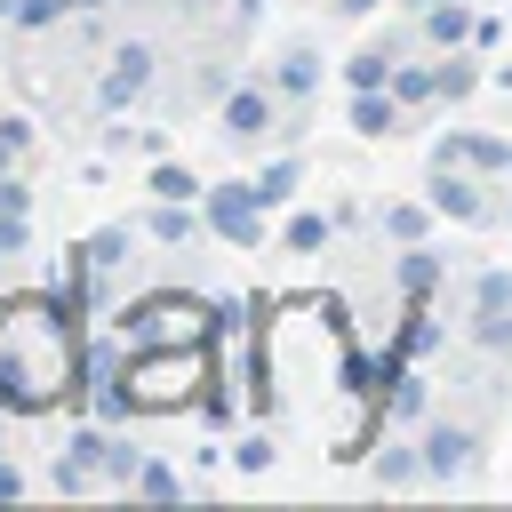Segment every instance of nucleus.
<instances>
[{"label": "nucleus", "mask_w": 512, "mask_h": 512, "mask_svg": "<svg viewBox=\"0 0 512 512\" xmlns=\"http://www.w3.org/2000/svg\"><path fill=\"white\" fill-rule=\"evenodd\" d=\"M224 320H232L224 304H200V296H184V288H152V296H136V304L120 312V344H128V352H160V344H208Z\"/></svg>", "instance_id": "3"}, {"label": "nucleus", "mask_w": 512, "mask_h": 512, "mask_svg": "<svg viewBox=\"0 0 512 512\" xmlns=\"http://www.w3.org/2000/svg\"><path fill=\"white\" fill-rule=\"evenodd\" d=\"M208 384H216L208 344H160V352H128V392H136V416H184V408H192Z\"/></svg>", "instance_id": "2"}, {"label": "nucleus", "mask_w": 512, "mask_h": 512, "mask_svg": "<svg viewBox=\"0 0 512 512\" xmlns=\"http://www.w3.org/2000/svg\"><path fill=\"white\" fill-rule=\"evenodd\" d=\"M264 80H272L288 104H304V96L320 88V48H312V40H288V48L272 56V72H264Z\"/></svg>", "instance_id": "14"}, {"label": "nucleus", "mask_w": 512, "mask_h": 512, "mask_svg": "<svg viewBox=\"0 0 512 512\" xmlns=\"http://www.w3.org/2000/svg\"><path fill=\"white\" fill-rule=\"evenodd\" d=\"M440 344H448V328H440L432 296H408V304H400V328H392V352H400V360H424V352H440Z\"/></svg>", "instance_id": "13"}, {"label": "nucleus", "mask_w": 512, "mask_h": 512, "mask_svg": "<svg viewBox=\"0 0 512 512\" xmlns=\"http://www.w3.org/2000/svg\"><path fill=\"white\" fill-rule=\"evenodd\" d=\"M280 104H288V96H280L264 72H256V80H232V96L216 104V128H224L232 144H272V136H280V120H288Z\"/></svg>", "instance_id": "5"}, {"label": "nucleus", "mask_w": 512, "mask_h": 512, "mask_svg": "<svg viewBox=\"0 0 512 512\" xmlns=\"http://www.w3.org/2000/svg\"><path fill=\"white\" fill-rule=\"evenodd\" d=\"M240 16H264V0H240Z\"/></svg>", "instance_id": "37"}, {"label": "nucleus", "mask_w": 512, "mask_h": 512, "mask_svg": "<svg viewBox=\"0 0 512 512\" xmlns=\"http://www.w3.org/2000/svg\"><path fill=\"white\" fill-rule=\"evenodd\" d=\"M432 216H440L432 200H384V208H376V232L408 248V240H432Z\"/></svg>", "instance_id": "20"}, {"label": "nucleus", "mask_w": 512, "mask_h": 512, "mask_svg": "<svg viewBox=\"0 0 512 512\" xmlns=\"http://www.w3.org/2000/svg\"><path fill=\"white\" fill-rule=\"evenodd\" d=\"M416 440H424V480H440V488H448V480H464V472L480 464V432H472V424H456V416H432Z\"/></svg>", "instance_id": "8"}, {"label": "nucleus", "mask_w": 512, "mask_h": 512, "mask_svg": "<svg viewBox=\"0 0 512 512\" xmlns=\"http://www.w3.org/2000/svg\"><path fill=\"white\" fill-rule=\"evenodd\" d=\"M192 416H200V432H224V424H232V384H208V392L192 400Z\"/></svg>", "instance_id": "29"}, {"label": "nucleus", "mask_w": 512, "mask_h": 512, "mask_svg": "<svg viewBox=\"0 0 512 512\" xmlns=\"http://www.w3.org/2000/svg\"><path fill=\"white\" fill-rule=\"evenodd\" d=\"M432 64H440V104H448V112H456V104H472V96L488 88V72H480V48H440Z\"/></svg>", "instance_id": "16"}, {"label": "nucleus", "mask_w": 512, "mask_h": 512, "mask_svg": "<svg viewBox=\"0 0 512 512\" xmlns=\"http://www.w3.org/2000/svg\"><path fill=\"white\" fill-rule=\"evenodd\" d=\"M304 192V152H272V160H256V200L264 208H288Z\"/></svg>", "instance_id": "19"}, {"label": "nucleus", "mask_w": 512, "mask_h": 512, "mask_svg": "<svg viewBox=\"0 0 512 512\" xmlns=\"http://www.w3.org/2000/svg\"><path fill=\"white\" fill-rule=\"evenodd\" d=\"M200 208H208V232L232 240V248H256V240H264V216H272V208L256 200V176H224V184H208Z\"/></svg>", "instance_id": "6"}, {"label": "nucleus", "mask_w": 512, "mask_h": 512, "mask_svg": "<svg viewBox=\"0 0 512 512\" xmlns=\"http://www.w3.org/2000/svg\"><path fill=\"white\" fill-rule=\"evenodd\" d=\"M96 280H104V272H96V264H88V248L72 240V248L56 256V288H64L72 304H88V312H96Z\"/></svg>", "instance_id": "24"}, {"label": "nucleus", "mask_w": 512, "mask_h": 512, "mask_svg": "<svg viewBox=\"0 0 512 512\" xmlns=\"http://www.w3.org/2000/svg\"><path fill=\"white\" fill-rule=\"evenodd\" d=\"M0 496H24V472H16L8 456H0Z\"/></svg>", "instance_id": "32"}, {"label": "nucleus", "mask_w": 512, "mask_h": 512, "mask_svg": "<svg viewBox=\"0 0 512 512\" xmlns=\"http://www.w3.org/2000/svg\"><path fill=\"white\" fill-rule=\"evenodd\" d=\"M488 88H504V96H512V64H496V72H488Z\"/></svg>", "instance_id": "35"}, {"label": "nucleus", "mask_w": 512, "mask_h": 512, "mask_svg": "<svg viewBox=\"0 0 512 512\" xmlns=\"http://www.w3.org/2000/svg\"><path fill=\"white\" fill-rule=\"evenodd\" d=\"M0 208H8V216H32V184H24V176H0Z\"/></svg>", "instance_id": "31"}, {"label": "nucleus", "mask_w": 512, "mask_h": 512, "mask_svg": "<svg viewBox=\"0 0 512 512\" xmlns=\"http://www.w3.org/2000/svg\"><path fill=\"white\" fill-rule=\"evenodd\" d=\"M472 24H480V16H472L464 0H440V8H424V16H416L424 48H472Z\"/></svg>", "instance_id": "18"}, {"label": "nucleus", "mask_w": 512, "mask_h": 512, "mask_svg": "<svg viewBox=\"0 0 512 512\" xmlns=\"http://www.w3.org/2000/svg\"><path fill=\"white\" fill-rule=\"evenodd\" d=\"M160 80V48L152 40H120L104 48V72H96V112H136Z\"/></svg>", "instance_id": "4"}, {"label": "nucleus", "mask_w": 512, "mask_h": 512, "mask_svg": "<svg viewBox=\"0 0 512 512\" xmlns=\"http://www.w3.org/2000/svg\"><path fill=\"white\" fill-rule=\"evenodd\" d=\"M144 192H152V200H200L208 184H200V176H192L184 160H168V152H160V160L144 168Z\"/></svg>", "instance_id": "23"}, {"label": "nucleus", "mask_w": 512, "mask_h": 512, "mask_svg": "<svg viewBox=\"0 0 512 512\" xmlns=\"http://www.w3.org/2000/svg\"><path fill=\"white\" fill-rule=\"evenodd\" d=\"M440 280H448V256H440L432 240H408V248L392 256V288H400V304H408V296H440Z\"/></svg>", "instance_id": "12"}, {"label": "nucleus", "mask_w": 512, "mask_h": 512, "mask_svg": "<svg viewBox=\"0 0 512 512\" xmlns=\"http://www.w3.org/2000/svg\"><path fill=\"white\" fill-rule=\"evenodd\" d=\"M184 488H192V480H184L176 464H160V456H144V472H136V488H128V496H152V504H176Z\"/></svg>", "instance_id": "26"}, {"label": "nucleus", "mask_w": 512, "mask_h": 512, "mask_svg": "<svg viewBox=\"0 0 512 512\" xmlns=\"http://www.w3.org/2000/svg\"><path fill=\"white\" fill-rule=\"evenodd\" d=\"M232 464H240V472H264V464H272V432H264V424H248V432L232 440Z\"/></svg>", "instance_id": "30"}, {"label": "nucleus", "mask_w": 512, "mask_h": 512, "mask_svg": "<svg viewBox=\"0 0 512 512\" xmlns=\"http://www.w3.org/2000/svg\"><path fill=\"white\" fill-rule=\"evenodd\" d=\"M232 80H240V72H232V56H208V64L192 72V104H224V96H232Z\"/></svg>", "instance_id": "27"}, {"label": "nucleus", "mask_w": 512, "mask_h": 512, "mask_svg": "<svg viewBox=\"0 0 512 512\" xmlns=\"http://www.w3.org/2000/svg\"><path fill=\"white\" fill-rule=\"evenodd\" d=\"M392 96H400L408 112H432V104H440V64H408V56H400V64H392Z\"/></svg>", "instance_id": "22"}, {"label": "nucleus", "mask_w": 512, "mask_h": 512, "mask_svg": "<svg viewBox=\"0 0 512 512\" xmlns=\"http://www.w3.org/2000/svg\"><path fill=\"white\" fill-rule=\"evenodd\" d=\"M136 224H144V240H160V248H184V240H200V232H208V208H200V200H152Z\"/></svg>", "instance_id": "11"}, {"label": "nucleus", "mask_w": 512, "mask_h": 512, "mask_svg": "<svg viewBox=\"0 0 512 512\" xmlns=\"http://www.w3.org/2000/svg\"><path fill=\"white\" fill-rule=\"evenodd\" d=\"M328 232H336V216H320V208H296V216L280 224V248L312 256V248H328Z\"/></svg>", "instance_id": "25"}, {"label": "nucleus", "mask_w": 512, "mask_h": 512, "mask_svg": "<svg viewBox=\"0 0 512 512\" xmlns=\"http://www.w3.org/2000/svg\"><path fill=\"white\" fill-rule=\"evenodd\" d=\"M64 16H72V0H16L8 24H16V32H48V24H64Z\"/></svg>", "instance_id": "28"}, {"label": "nucleus", "mask_w": 512, "mask_h": 512, "mask_svg": "<svg viewBox=\"0 0 512 512\" xmlns=\"http://www.w3.org/2000/svg\"><path fill=\"white\" fill-rule=\"evenodd\" d=\"M424 200H432L448 224H488V216H496V208H488V176H472V168H432Z\"/></svg>", "instance_id": "10"}, {"label": "nucleus", "mask_w": 512, "mask_h": 512, "mask_svg": "<svg viewBox=\"0 0 512 512\" xmlns=\"http://www.w3.org/2000/svg\"><path fill=\"white\" fill-rule=\"evenodd\" d=\"M136 240H144V224H136V216H128V224H96V232H88V240H80V248H88V264H96V272H120V264H128V248H136Z\"/></svg>", "instance_id": "21"}, {"label": "nucleus", "mask_w": 512, "mask_h": 512, "mask_svg": "<svg viewBox=\"0 0 512 512\" xmlns=\"http://www.w3.org/2000/svg\"><path fill=\"white\" fill-rule=\"evenodd\" d=\"M368 480H376V488H424V440H384V448H368Z\"/></svg>", "instance_id": "15"}, {"label": "nucleus", "mask_w": 512, "mask_h": 512, "mask_svg": "<svg viewBox=\"0 0 512 512\" xmlns=\"http://www.w3.org/2000/svg\"><path fill=\"white\" fill-rule=\"evenodd\" d=\"M376 8H392V0H336V16H376Z\"/></svg>", "instance_id": "33"}, {"label": "nucleus", "mask_w": 512, "mask_h": 512, "mask_svg": "<svg viewBox=\"0 0 512 512\" xmlns=\"http://www.w3.org/2000/svg\"><path fill=\"white\" fill-rule=\"evenodd\" d=\"M432 168L512 176V144H504V136H480V128H440V136H432Z\"/></svg>", "instance_id": "9"}, {"label": "nucleus", "mask_w": 512, "mask_h": 512, "mask_svg": "<svg viewBox=\"0 0 512 512\" xmlns=\"http://www.w3.org/2000/svg\"><path fill=\"white\" fill-rule=\"evenodd\" d=\"M192 16H216V8H240V0H184Z\"/></svg>", "instance_id": "34"}, {"label": "nucleus", "mask_w": 512, "mask_h": 512, "mask_svg": "<svg viewBox=\"0 0 512 512\" xmlns=\"http://www.w3.org/2000/svg\"><path fill=\"white\" fill-rule=\"evenodd\" d=\"M424 8H440V0H400V16H424Z\"/></svg>", "instance_id": "36"}, {"label": "nucleus", "mask_w": 512, "mask_h": 512, "mask_svg": "<svg viewBox=\"0 0 512 512\" xmlns=\"http://www.w3.org/2000/svg\"><path fill=\"white\" fill-rule=\"evenodd\" d=\"M464 336H472L480 352H512V272H480V280H472Z\"/></svg>", "instance_id": "7"}, {"label": "nucleus", "mask_w": 512, "mask_h": 512, "mask_svg": "<svg viewBox=\"0 0 512 512\" xmlns=\"http://www.w3.org/2000/svg\"><path fill=\"white\" fill-rule=\"evenodd\" d=\"M8 264H16V256H8V248H0V272H8Z\"/></svg>", "instance_id": "38"}, {"label": "nucleus", "mask_w": 512, "mask_h": 512, "mask_svg": "<svg viewBox=\"0 0 512 512\" xmlns=\"http://www.w3.org/2000/svg\"><path fill=\"white\" fill-rule=\"evenodd\" d=\"M352 128L360 136H400L408 128V104L392 88H352Z\"/></svg>", "instance_id": "17"}, {"label": "nucleus", "mask_w": 512, "mask_h": 512, "mask_svg": "<svg viewBox=\"0 0 512 512\" xmlns=\"http://www.w3.org/2000/svg\"><path fill=\"white\" fill-rule=\"evenodd\" d=\"M80 360H88V304H72L64 288L0 296V408L8 416L72 408Z\"/></svg>", "instance_id": "1"}]
</instances>
